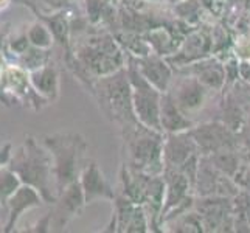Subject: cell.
Segmentation results:
<instances>
[{
    "mask_svg": "<svg viewBox=\"0 0 250 233\" xmlns=\"http://www.w3.org/2000/svg\"><path fill=\"white\" fill-rule=\"evenodd\" d=\"M87 92L101 76H107L126 67V53L110 31H84L72 42V56L64 59Z\"/></svg>",
    "mask_w": 250,
    "mask_h": 233,
    "instance_id": "obj_1",
    "label": "cell"
},
{
    "mask_svg": "<svg viewBox=\"0 0 250 233\" xmlns=\"http://www.w3.org/2000/svg\"><path fill=\"white\" fill-rule=\"evenodd\" d=\"M8 168L16 172L22 184L36 188L47 204L53 205L56 202L53 157L42 142L31 135L25 137L23 145L13 154Z\"/></svg>",
    "mask_w": 250,
    "mask_h": 233,
    "instance_id": "obj_2",
    "label": "cell"
},
{
    "mask_svg": "<svg viewBox=\"0 0 250 233\" xmlns=\"http://www.w3.org/2000/svg\"><path fill=\"white\" fill-rule=\"evenodd\" d=\"M120 127L123 139L125 165L146 174L160 176L165 169V162H163L165 134L146 127L140 122H131Z\"/></svg>",
    "mask_w": 250,
    "mask_h": 233,
    "instance_id": "obj_3",
    "label": "cell"
},
{
    "mask_svg": "<svg viewBox=\"0 0 250 233\" xmlns=\"http://www.w3.org/2000/svg\"><path fill=\"white\" fill-rule=\"evenodd\" d=\"M41 142L53 157V174L56 193L59 194L75 180H80L81 171L87 163L85 152L89 149V143L81 134L76 132L42 135Z\"/></svg>",
    "mask_w": 250,
    "mask_h": 233,
    "instance_id": "obj_4",
    "label": "cell"
},
{
    "mask_svg": "<svg viewBox=\"0 0 250 233\" xmlns=\"http://www.w3.org/2000/svg\"><path fill=\"white\" fill-rule=\"evenodd\" d=\"M90 93L98 103V107L109 122L123 126L135 118L132 107V87L129 81L127 68L123 67L118 72L101 76L93 83Z\"/></svg>",
    "mask_w": 250,
    "mask_h": 233,
    "instance_id": "obj_5",
    "label": "cell"
},
{
    "mask_svg": "<svg viewBox=\"0 0 250 233\" xmlns=\"http://www.w3.org/2000/svg\"><path fill=\"white\" fill-rule=\"evenodd\" d=\"M126 68L132 87V107L135 118L146 127L162 131L160 126V100L162 92L146 80L139 72V68L134 65L132 61L126 58ZM165 134V132H163Z\"/></svg>",
    "mask_w": 250,
    "mask_h": 233,
    "instance_id": "obj_6",
    "label": "cell"
},
{
    "mask_svg": "<svg viewBox=\"0 0 250 233\" xmlns=\"http://www.w3.org/2000/svg\"><path fill=\"white\" fill-rule=\"evenodd\" d=\"M0 101L6 106L11 103H23V106L34 110H41L50 105L34 90L30 81V72L10 63L0 70Z\"/></svg>",
    "mask_w": 250,
    "mask_h": 233,
    "instance_id": "obj_7",
    "label": "cell"
},
{
    "mask_svg": "<svg viewBox=\"0 0 250 233\" xmlns=\"http://www.w3.org/2000/svg\"><path fill=\"white\" fill-rule=\"evenodd\" d=\"M180 75L182 76H179L177 80L176 76L172 78V83L168 92L172 95L179 109L189 120L194 122V118L197 115H201V112L208 105L210 95L214 90L208 89L193 75H187V73H180Z\"/></svg>",
    "mask_w": 250,
    "mask_h": 233,
    "instance_id": "obj_8",
    "label": "cell"
},
{
    "mask_svg": "<svg viewBox=\"0 0 250 233\" xmlns=\"http://www.w3.org/2000/svg\"><path fill=\"white\" fill-rule=\"evenodd\" d=\"M189 134L199 148L201 155H211L219 151L239 148L238 132H233L221 120L194 125L193 129H189Z\"/></svg>",
    "mask_w": 250,
    "mask_h": 233,
    "instance_id": "obj_9",
    "label": "cell"
},
{
    "mask_svg": "<svg viewBox=\"0 0 250 233\" xmlns=\"http://www.w3.org/2000/svg\"><path fill=\"white\" fill-rule=\"evenodd\" d=\"M87 205L84 199V191L80 180H75L64 191L58 194V199L51 209V230L62 232L75 218L83 213L84 207Z\"/></svg>",
    "mask_w": 250,
    "mask_h": 233,
    "instance_id": "obj_10",
    "label": "cell"
},
{
    "mask_svg": "<svg viewBox=\"0 0 250 233\" xmlns=\"http://www.w3.org/2000/svg\"><path fill=\"white\" fill-rule=\"evenodd\" d=\"M213 55L211 51V36L210 31L205 30H189L179 48L171 56H167V61L171 67L177 70L185 65L201 61L204 58H208Z\"/></svg>",
    "mask_w": 250,
    "mask_h": 233,
    "instance_id": "obj_11",
    "label": "cell"
},
{
    "mask_svg": "<svg viewBox=\"0 0 250 233\" xmlns=\"http://www.w3.org/2000/svg\"><path fill=\"white\" fill-rule=\"evenodd\" d=\"M114 204V212L112 216L117 222V232L122 233H146L151 232L149 229V219L145 212V207L142 204H137L127 196L117 194Z\"/></svg>",
    "mask_w": 250,
    "mask_h": 233,
    "instance_id": "obj_12",
    "label": "cell"
},
{
    "mask_svg": "<svg viewBox=\"0 0 250 233\" xmlns=\"http://www.w3.org/2000/svg\"><path fill=\"white\" fill-rule=\"evenodd\" d=\"M126 58L129 61L134 63V65L139 68V72L157 90H160L162 93L169 90V85L172 83L176 70L167 61V58H163L157 53H151L148 56H142V58H134V56L126 55Z\"/></svg>",
    "mask_w": 250,
    "mask_h": 233,
    "instance_id": "obj_13",
    "label": "cell"
},
{
    "mask_svg": "<svg viewBox=\"0 0 250 233\" xmlns=\"http://www.w3.org/2000/svg\"><path fill=\"white\" fill-rule=\"evenodd\" d=\"M25 6H28L30 10L36 14V17L39 21L44 22L48 30L53 34L55 41L61 45L65 51V58L72 56V34H70V17H72V11L68 8H64V10H58V11H51L48 14L42 13V10L34 5L31 0H19Z\"/></svg>",
    "mask_w": 250,
    "mask_h": 233,
    "instance_id": "obj_14",
    "label": "cell"
},
{
    "mask_svg": "<svg viewBox=\"0 0 250 233\" xmlns=\"http://www.w3.org/2000/svg\"><path fill=\"white\" fill-rule=\"evenodd\" d=\"M80 184L84 191L85 204H93L100 199L114 201L115 199V190L110 185L109 180L104 177L103 171L100 169L98 163L93 160H87L85 167L81 171Z\"/></svg>",
    "mask_w": 250,
    "mask_h": 233,
    "instance_id": "obj_15",
    "label": "cell"
},
{
    "mask_svg": "<svg viewBox=\"0 0 250 233\" xmlns=\"http://www.w3.org/2000/svg\"><path fill=\"white\" fill-rule=\"evenodd\" d=\"M176 72L196 76L202 84H205L207 87L214 92L222 90L227 84L226 67H224V63L221 59L214 55L204 58L201 61L193 63L189 65H185L182 68H177Z\"/></svg>",
    "mask_w": 250,
    "mask_h": 233,
    "instance_id": "obj_16",
    "label": "cell"
},
{
    "mask_svg": "<svg viewBox=\"0 0 250 233\" xmlns=\"http://www.w3.org/2000/svg\"><path fill=\"white\" fill-rule=\"evenodd\" d=\"M197 152H199V148H197L189 131L165 134V142H163V162H165V168L180 169V167Z\"/></svg>",
    "mask_w": 250,
    "mask_h": 233,
    "instance_id": "obj_17",
    "label": "cell"
},
{
    "mask_svg": "<svg viewBox=\"0 0 250 233\" xmlns=\"http://www.w3.org/2000/svg\"><path fill=\"white\" fill-rule=\"evenodd\" d=\"M44 197L41 196V193L36 188L31 185L22 184L16 191L11 194L10 199L6 201V209H8V219L5 222V226L2 229L3 233H10L16 229V224L22 218V214L25 212H28L31 209L42 205Z\"/></svg>",
    "mask_w": 250,
    "mask_h": 233,
    "instance_id": "obj_18",
    "label": "cell"
},
{
    "mask_svg": "<svg viewBox=\"0 0 250 233\" xmlns=\"http://www.w3.org/2000/svg\"><path fill=\"white\" fill-rule=\"evenodd\" d=\"M196 123L189 120L176 105L174 98L169 92L162 93L160 100V126L165 134H177L187 132L193 129Z\"/></svg>",
    "mask_w": 250,
    "mask_h": 233,
    "instance_id": "obj_19",
    "label": "cell"
},
{
    "mask_svg": "<svg viewBox=\"0 0 250 233\" xmlns=\"http://www.w3.org/2000/svg\"><path fill=\"white\" fill-rule=\"evenodd\" d=\"M30 81L34 90L48 103H55L59 98L61 75H59V68L53 63H48L38 70L30 72Z\"/></svg>",
    "mask_w": 250,
    "mask_h": 233,
    "instance_id": "obj_20",
    "label": "cell"
},
{
    "mask_svg": "<svg viewBox=\"0 0 250 233\" xmlns=\"http://www.w3.org/2000/svg\"><path fill=\"white\" fill-rule=\"evenodd\" d=\"M219 120L227 125L233 132H243L247 123V115L243 109L241 101L235 97L233 93H227L224 97L221 106H219Z\"/></svg>",
    "mask_w": 250,
    "mask_h": 233,
    "instance_id": "obj_21",
    "label": "cell"
},
{
    "mask_svg": "<svg viewBox=\"0 0 250 233\" xmlns=\"http://www.w3.org/2000/svg\"><path fill=\"white\" fill-rule=\"evenodd\" d=\"M48 63H51L50 48H39V47L30 45V48L25 51L23 55L17 58L13 64L25 68L27 72H33V70H38V68L47 65Z\"/></svg>",
    "mask_w": 250,
    "mask_h": 233,
    "instance_id": "obj_22",
    "label": "cell"
},
{
    "mask_svg": "<svg viewBox=\"0 0 250 233\" xmlns=\"http://www.w3.org/2000/svg\"><path fill=\"white\" fill-rule=\"evenodd\" d=\"M27 36L31 42V45L39 48H51V45L55 44L53 34H51L47 25L39 19L36 22H33L27 28Z\"/></svg>",
    "mask_w": 250,
    "mask_h": 233,
    "instance_id": "obj_23",
    "label": "cell"
},
{
    "mask_svg": "<svg viewBox=\"0 0 250 233\" xmlns=\"http://www.w3.org/2000/svg\"><path fill=\"white\" fill-rule=\"evenodd\" d=\"M21 185L22 182L16 172H13L8 167L0 168V205L6 207V201Z\"/></svg>",
    "mask_w": 250,
    "mask_h": 233,
    "instance_id": "obj_24",
    "label": "cell"
},
{
    "mask_svg": "<svg viewBox=\"0 0 250 233\" xmlns=\"http://www.w3.org/2000/svg\"><path fill=\"white\" fill-rule=\"evenodd\" d=\"M202 3L214 17H224L229 11L230 0H202Z\"/></svg>",
    "mask_w": 250,
    "mask_h": 233,
    "instance_id": "obj_25",
    "label": "cell"
},
{
    "mask_svg": "<svg viewBox=\"0 0 250 233\" xmlns=\"http://www.w3.org/2000/svg\"><path fill=\"white\" fill-rule=\"evenodd\" d=\"M51 210L45 214L44 218L39 219L34 226L28 227L27 232H41V233H47V232H51Z\"/></svg>",
    "mask_w": 250,
    "mask_h": 233,
    "instance_id": "obj_26",
    "label": "cell"
},
{
    "mask_svg": "<svg viewBox=\"0 0 250 233\" xmlns=\"http://www.w3.org/2000/svg\"><path fill=\"white\" fill-rule=\"evenodd\" d=\"M13 146L11 143H5L2 148H0V168H5L8 167L11 157H13Z\"/></svg>",
    "mask_w": 250,
    "mask_h": 233,
    "instance_id": "obj_27",
    "label": "cell"
},
{
    "mask_svg": "<svg viewBox=\"0 0 250 233\" xmlns=\"http://www.w3.org/2000/svg\"><path fill=\"white\" fill-rule=\"evenodd\" d=\"M11 3V0H0V11L5 10V8H8V5Z\"/></svg>",
    "mask_w": 250,
    "mask_h": 233,
    "instance_id": "obj_28",
    "label": "cell"
},
{
    "mask_svg": "<svg viewBox=\"0 0 250 233\" xmlns=\"http://www.w3.org/2000/svg\"><path fill=\"white\" fill-rule=\"evenodd\" d=\"M169 3H172V5H176V3H180V2H184V0H168Z\"/></svg>",
    "mask_w": 250,
    "mask_h": 233,
    "instance_id": "obj_29",
    "label": "cell"
},
{
    "mask_svg": "<svg viewBox=\"0 0 250 233\" xmlns=\"http://www.w3.org/2000/svg\"><path fill=\"white\" fill-rule=\"evenodd\" d=\"M107 2H110V3H115V2H118V0H107Z\"/></svg>",
    "mask_w": 250,
    "mask_h": 233,
    "instance_id": "obj_30",
    "label": "cell"
},
{
    "mask_svg": "<svg viewBox=\"0 0 250 233\" xmlns=\"http://www.w3.org/2000/svg\"><path fill=\"white\" fill-rule=\"evenodd\" d=\"M65 2H67V3H73V2H75V0H65Z\"/></svg>",
    "mask_w": 250,
    "mask_h": 233,
    "instance_id": "obj_31",
    "label": "cell"
},
{
    "mask_svg": "<svg viewBox=\"0 0 250 233\" xmlns=\"http://www.w3.org/2000/svg\"><path fill=\"white\" fill-rule=\"evenodd\" d=\"M247 120H249V122H250V112H249V117H247Z\"/></svg>",
    "mask_w": 250,
    "mask_h": 233,
    "instance_id": "obj_32",
    "label": "cell"
}]
</instances>
